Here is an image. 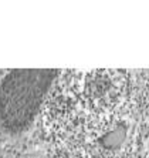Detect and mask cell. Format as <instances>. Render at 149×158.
<instances>
[{"instance_id":"1","label":"cell","mask_w":149,"mask_h":158,"mask_svg":"<svg viewBox=\"0 0 149 158\" xmlns=\"http://www.w3.org/2000/svg\"><path fill=\"white\" fill-rule=\"evenodd\" d=\"M57 76L51 70H16L6 76L0 86V117L6 128L20 131L31 123Z\"/></svg>"}]
</instances>
